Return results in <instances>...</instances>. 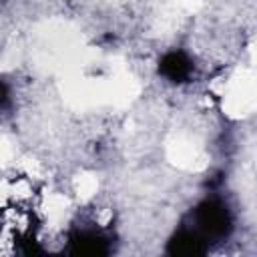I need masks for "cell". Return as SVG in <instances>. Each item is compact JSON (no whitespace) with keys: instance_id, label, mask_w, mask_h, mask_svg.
Instances as JSON below:
<instances>
[{"instance_id":"obj_1","label":"cell","mask_w":257,"mask_h":257,"mask_svg":"<svg viewBox=\"0 0 257 257\" xmlns=\"http://www.w3.org/2000/svg\"><path fill=\"white\" fill-rule=\"evenodd\" d=\"M195 221H197V233L209 241V239H217L223 237L229 227H231V217L227 207L217 201V199H207L203 201L197 211H195Z\"/></svg>"},{"instance_id":"obj_2","label":"cell","mask_w":257,"mask_h":257,"mask_svg":"<svg viewBox=\"0 0 257 257\" xmlns=\"http://www.w3.org/2000/svg\"><path fill=\"white\" fill-rule=\"evenodd\" d=\"M161 70L165 76H169L171 80L175 82H181L189 76L191 72V62L181 54V52H171L163 58V64H161Z\"/></svg>"}]
</instances>
